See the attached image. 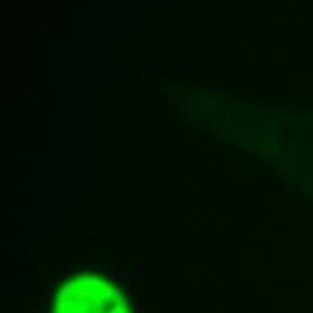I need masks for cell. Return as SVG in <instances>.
<instances>
[{
	"label": "cell",
	"mask_w": 313,
	"mask_h": 313,
	"mask_svg": "<svg viewBox=\"0 0 313 313\" xmlns=\"http://www.w3.org/2000/svg\"><path fill=\"white\" fill-rule=\"evenodd\" d=\"M54 313H131V309L114 284L81 274L61 286Z\"/></svg>",
	"instance_id": "cell-1"
}]
</instances>
